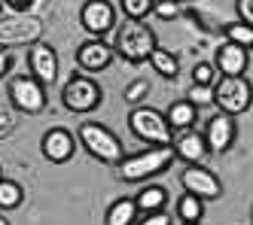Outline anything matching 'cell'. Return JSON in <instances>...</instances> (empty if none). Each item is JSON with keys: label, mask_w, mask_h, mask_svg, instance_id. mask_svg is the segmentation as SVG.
<instances>
[{"label": "cell", "mask_w": 253, "mask_h": 225, "mask_svg": "<svg viewBox=\"0 0 253 225\" xmlns=\"http://www.w3.org/2000/svg\"><path fill=\"white\" fill-rule=\"evenodd\" d=\"M153 3L156 0H119V9L131 22H143L147 15H153Z\"/></svg>", "instance_id": "cell-24"}, {"label": "cell", "mask_w": 253, "mask_h": 225, "mask_svg": "<svg viewBox=\"0 0 253 225\" xmlns=\"http://www.w3.org/2000/svg\"><path fill=\"white\" fill-rule=\"evenodd\" d=\"M180 186H183V192L202 198L205 204L223 198V183H220V177H216L213 171H208L205 164H186L183 171H180Z\"/></svg>", "instance_id": "cell-10"}, {"label": "cell", "mask_w": 253, "mask_h": 225, "mask_svg": "<svg viewBox=\"0 0 253 225\" xmlns=\"http://www.w3.org/2000/svg\"><path fill=\"white\" fill-rule=\"evenodd\" d=\"M0 225H12V222H9V219L3 216V210H0Z\"/></svg>", "instance_id": "cell-34"}, {"label": "cell", "mask_w": 253, "mask_h": 225, "mask_svg": "<svg viewBox=\"0 0 253 225\" xmlns=\"http://www.w3.org/2000/svg\"><path fill=\"white\" fill-rule=\"evenodd\" d=\"M128 131L134 137H140L143 143H150V146H171V137H174V131L165 119V112H159L156 107H147V104H140V107H131L128 112Z\"/></svg>", "instance_id": "cell-5"}, {"label": "cell", "mask_w": 253, "mask_h": 225, "mask_svg": "<svg viewBox=\"0 0 253 225\" xmlns=\"http://www.w3.org/2000/svg\"><path fill=\"white\" fill-rule=\"evenodd\" d=\"M3 9H6V6H3V0H0V15H3Z\"/></svg>", "instance_id": "cell-36"}, {"label": "cell", "mask_w": 253, "mask_h": 225, "mask_svg": "<svg viewBox=\"0 0 253 225\" xmlns=\"http://www.w3.org/2000/svg\"><path fill=\"white\" fill-rule=\"evenodd\" d=\"M77 140H80V146L85 149V152L92 155L95 161H101V164L116 167V164L125 158L122 140H119L107 125H101V122H83V125L77 128Z\"/></svg>", "instance_id": "cell-2"}, {"label": "cell", "mask_w": 253, "mask_h": 225, "mask_svg": "<svg viewBox=\"0 0 253 225\" xmlns=\"http://www.w3.org/2000/svg\"><path fill=\"white\" fill-rule=\"evenodd\" d=\"M101 98H104V91L88 73H74L61 88V104L70 112H92L101 107Z\"/></svg>", "instance_id": "cell-8"}, {"label": "cell", "mask_w": 253, "mask_h": 225, "mask_svg": "<svg viewBox=\"0 0 253 225\" xmlns=\"http://www.w3.org/2000/svg\"><path fill=\"white\" fill-rule=\"evenodd\" d=\"M153 15L162 18V22H174L177 15H183V3H180V0H156Z\"/></svg>", "instance_id": "cell-26"}, {"label": "cell", "mask_w": 253, "mask_h": 225, "mask_svg": "<svg viewBox=\"0 0 253 225\" xmlns=\"http://www.w3.org/2000/svg\"><path fill=\"white\" fill-rule=\"evenodd\" d=\"M22 201H25V186L19 180H9V177L0 180V210H15L22 207Z\"/></svg>", "instance_id": "cell-22"}, {"label": "cell", "mask_w": 253, "mask_h": 225, "mask_svg": "<svg viewBox=\"0 0 253 225\" xmlns=\"http://www.w3.org/2000/svg\"><path fill=\"white\" fill-rule=\"evenodd\" d=\"M77 67L80 73H101L116 61V49L107 40H85L77 46Z\"/></svg>", "instance_id": "cell-14"}, {"label": "cell", "mask_w": 253, "mask_h": 225, "mask_svg": "<svg viewBox=\"0 0 253 225\" xmlns=\"http://www.w3.org/2000/svg\"><path fill=\"white\" fill-rule=\"evenodd\" d=\"M171 149H174V155L183 161V164H202L205 155H208V140H205L202 131H195V128L174 131Z\"/></svg>", "instance_id": "cell-15"}, {"label": "cell", "mask_w": 253, "mask_h": 225, "mask_svg": "<svg viewBox=\"0 0 253 225\" xmlns=\"http://www.w3.org/2000/svg\"><path fill=\"white\" fill-rule=\"evenodd\" d=\"M134 204H137L140 213H159V210H165V204H168V189L165 186H143L134 195Z\"/></svg>", "instance_id": "cell-20"}, {"label": "cell", "mask_w": 253, "mask_h": 225, "mask_svg": "<svg viewBox=\"0 0 253 225\" xmlns=\"http://www.w3.org/2000/svg\"><path fill=\"white\" fill-rule=\"evenodd\" d=\"M119 22V9L110 3V0H85L80 9V25L85 34H92L95 40H104L116 31Z\"/></svg>", "instance_id": "cell-9"}, {"label": "cell", "mask_w": 253, "mask_h": 225, "mask_svg": "<svg viewBox=\"0 0 253 225\" xmlns=\"http://www.w3.org/2000/svg\"><path fill=\"white\" fill-rule=\"evenodd\" d=\"M43 18L34 12H9L0 15V46L3 49H19V46H34L43 40Z\"/></svg>", "instance_id": "cell-4"}, {"label": "cell", "mask_w": 253, "mask_h": 225, "mask_svg": "<svg viewBox=\"0 0 253 225\" xmlns=\"http://www.w3.org/2000/svg\"><path fill=\"white\" fill-rule=\"evenodd\" d=\"M165 119L171 125V131H186V128H195L198 122V107L192 101H174L168 110H165Z\"/></svg>", "instance_id": "cell-17"}, {"label": "cell", "mask_w": 253, "mask_h": 225, "mask_svg": "<svg viewBox=\"0 0 253 225\" xmlns=\"http://www.w3.org/2000/svg\"><path fill=\"white\" fill-rule=\"evenodd\" d=\"M150 64H153V70L159 73L162 79H168V82H174L177 76H180V58L174 52H168V49H156L153 55H150Z\"/></svg>", "instance_id": "cell-21"}, {"label": "cell", "mask_w": 253, "mask_h": 225, "mask_svg": "<svg viewBox=\"0 0 253 225\" xmlns=\"http://www.w3.org/2000/svg\"><path fill=\"white\" fill-rule=\"evenodd\" d=\"M137 219H140V210L134 198H116L104 213V225H137Z\"/></svg>", "instance_id": "cell-18"}, {"label": "cell", "mask_w": 253, "mask_h": 225, "mask_svg": "<svg viewBox=\"0 0 253 225\" xmlns=\"http://www.w3.org/2000/svg\"><path fill=\"white\" fill-rule=\"evenodd\" d=\"M174 161H177V155H174L171 146H150V149H143V152L125 155L113 171H116L119 183H147L159 174H165Z\"/></svg>", "instance_id": "cell-1"}, {"label": "cell", "mask_w": 253, "mask_h": 225, "mask_svg": "<svg viewBox=\"0 0 253 225\" xmlns=\"http://www.w3.org/2000/svg\"><path fill=\"white\" fill-rule=\"evenodd\" d=\"M186 101H192L195 107H211L213 104V88L211 85H192L189 95H186Z\"/></svg>", "instance_id": "cell-29"}, {"label": "cell", "mask_w": 253, "mask_h": 225, "mask_svg": "<svg viewBox=\"0 0 253 225\" xmlns=\"http://www.w3.org/2000/svg\"><path fill=\"white\" fill-rule=\"evenodd\" d=\"M77 134L74 131H67V128H49L46 134L40 137V152L46 161L52 164H67L70 158H74L77 152Z\"/></svg>", "instance_id": "cell-13"}, {"label": "cell", "mask_w": 253, "mask_h": 225, "mask_svg": "<svg viewBox=\"0 0 253 225\" xmlns=\"http://www.w3.org/2000/svg\"><path fill=\"white\" fill-rule=\"evenodd\" d=\"M116 55L125 58L128 64H143L150 61V55L159 49V40L147 22H125L119 31H116V43H113Z\"/></svg>", "instance_id": "cell-3"}, {"label": "cell", "mask_w": 253, "mask_h": 225, "mask_svg": "<svg viewBox=\"0 0 253 225\" xmlns=\"http://www.w3.org/2000/svg\"><path fill=\"white\" fill-rule=\"evenodd\" d=\"M6 98H9L12 110L25 112V116H40V112L49 107L46 85H40L31 73H28V76H9V82H6Z\"/></svg>", "instance_id": "cell-7"}, {"label": "cell", "mask_w": 253, "mask_h": 225, "mask_svg": "<svg viewBox=\"0 0 253 225\" xmlns=\"http://www.w3.org/2000/svg\"><path fill=\"white\" fill-rule=\"evenodd\" d=\"M253 104V82L247 76H220L213 85V107L238 119Z\"/></svg>", "instance_id": "cell-6"}, {"label": "cell", "mask_w": 253, "mask_h": 225, "mask_svg": "<svg viewBox=\"0 0 253 225\" xmlns=\"http://www.w3.org/2000/svg\"><path fill=\"white\" fill-rule=\"evenodd\" d=\"M235 12H238V22L253 28V0H235Z\"/></svg>", "instance_id": "cell-31"}, {"label": "cell", "mask_w": 253, "mask_h": 225, "mask_svg": "<svg viewBox=\"0 0 253 225\" xmlns=\"http://www.w3.org/2000/svg\"><path fill=\"white\" fill-rule=\"evenodd\" d=\"M198 225H202V222H198Z\"/></svg>", "instance_id": "cell-39"}, {"label": "cell", "mask_w": 253, "mask_h": 225, "mask_svg": "<svg viewBox=\"0 0 253 225\" xmlns=\"http://www.w3.org/2000/svg\"><path fill=\"white\" fill-rule=\"evenodd\" d=\"M150 95V82L147 79H134V82H128V88H125V104H131V107H140L143 104V98Z\"/></svg>", "instance_id": "cell-27"}, {"label": "cell", "mask_w": 253, "mask_h": 225, "mask_svg": "<svg viewBox=\"0 0 253 225\" xmlns=\"http://www.w3.org/2000/svg\"><path fill=\"white\" fill-rule=\"evenodd\" d=\"M250 225H253V204H250Z\"/></svg>", "instance_id": "cell-35"}, {"label": "cell", "mask_w": 253, "mask_h": 225, "mask_svg": "<svg viewBox=\"0 0 253 225\" xmlns=\"http://www.w3.org/2000/svg\"><path fill=\"white\" fill-rule=\"evenodd\" d=\"M216 73H220V70H216V64L211 61H198L195 67H192V85H216Z\"/></svg>", "instance_id": "cell-25"}, {"label": "cell", "mask_w": 253, "mask_h": 225, "mask_svg": "<svg viewBox=\"0 0 253 225\" xmlns=\"http://www.w3.org/2000/svg\"><path fill=\"white\" fill-rule=\"evenodd\" d=\"M174 210H177L180 225H198V222L205 219V201L195 198V195H189V192H183V195L177 198Z\"/></svg>", "instance_id": "cell-19"}, {"label": "cell", "mask_w": 253, "mask_h": 225, "mask_svg": "<svg viewBox=\"0 0 253 225\" xmlns=\"http://www.w3.org/2000/svg\"><path fill=\"white\" fill-rule=\"evenodd\" d=\"M15 128H19V110H0V140L12 137Z\"/></svg>", "instance_id": "cell-28"}, {"label": "cell", "mask_w": 253, "mask_h": 225, "mask_svg": "<svg viewBox=\"0 0 253 225\" xmlns=\"http://www.w3.org/2000/svg\"><path fill=\"white\" fill-rule=\"evenodd\" d=\"M202 134L208 140V152L226 155L229 149L235 146V140H238V119L229 116V112H213Z\"/></svg>", "instance_id": "cell-11"}, {"label": "cell", "mask_w": 253, "mask_h": 225, "mask_svg": "<svg viewBox=\"0 0 253 225\" xmlns=\"http://www.w3.org/2000/svg\"><path fill=\"white\" fill-rule=\"evenodd\" d=\"M213 64L220 70V76H244L247 64H250V52L235 43H223L213 55Z\"/></svg>", "instance_id": "cell-16"}, {"label": "cell", "mask_w": 253, "mask_h": 225, "mask_svg": "<svg viewBox=\"0 0 253 225\" xmlns=\"http://www.w3.org/2000/svg\"><path fill=\"white\" fill-rule=\"evenodd\" d=\"M0 180H3V167H0Z\"/></svg>", "instance_id": "cell-38"}, {"label": "cell", "mask_w": 253, "mask_h": 225, "mask_svg": "<svg viewBox=\"0 0 253 225\" xmlns=\"http://www.w3.org/2000/svg\"><path fill=\"white\" fill-rule=\"evenodd\" d=\"M34 3H37V0H3V6L9 12H31Z\"/></svg>", "instance_id": "cell-33"}, {"label": "cell", "mask_w": 253, "mask_h": 225, "mask_svg": "<svg viewBox=\"0 0 253 225\" xmlns=\"http://www.w3.org/2000/svg\"><path fill=\"white\" fill-rule=\"evenodd\" d=\"M223 37H226V43H235V46L253 52V28L244 25V22H238V18L229 22V25H223Z\"/></svg>", "instance_id": "cell-23"}, {"label": "cell", "mask_w": 253, "mask_h": 225, "mask_svg": "<svg viewBox=\"0 0 253 225\" xmlns=\"http://www.w3.org/2000/svg\"><path fill=\"white\" fill-rule=\"evenodd\" d=\"M28 70H31V76L40 85L52 88L58 82V52L49 43H43V40L28 46Z\"/></svg>", "instance_id": "cell-12"}, {"label": "cell", "mask_w": 253, "mask_h": 225, "mask_svg": "<svg viewBox=\"0 0 253 225\" xmlns=\"http://www.w3.org/2000/svg\"><path fill=\"white\" fill-rule=\"evenodd\" d=\"M180 3H192V0H180Z\"/></svg>", "instance_id": "cell-37"}, {"label": "cell", "mask_w": 253, "mask_h": 225, "mask_svg": "<svg viewBox=\"0 0 253 225\" xmlns=\"http://www.w3.org/2000/svg\"><path fill=\"white\" fill-rule=\"evenodd\" d=\"M9 70H12V52L0 46V79H6Z\"/></svg>", "instance_id": "cell-32"}, {"label": "cell", "mask_w": 253, "mask_h": 225, "mask_svg": "<svg viewBox=\"0 0 253 225\" xmlns=\"http://www.w3.org/2000/svg\"><path fill=\"white\" fill-rule=\"evenodd\" d=\"M137 225H174L168 210H159V213H140Z\"/></svg>", "instance_id": "cell-30"}]
</instances>
